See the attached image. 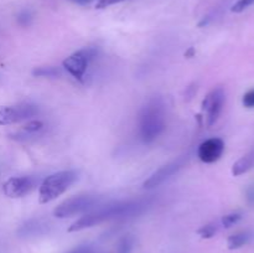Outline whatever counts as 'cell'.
<instances>
[{
  "instance_id": "cell-1",
  "label": "cell",
  "mask_w": 254,
  "mask_h": 253,
  "mask_svg": "<svg viewBox=\"0 0 254 253\" xmlns=\"http://www.w3.org/2000/svg\"><path fill=\"white\" fill-rule=\"evenodd\" d=\"M148 205V201H121V202L109 203L106 206H99L93 208L81 218L72 223L68 227V232H78L86 228L103 223L106 221L121 220V218L133 217L144 211Z\"/></svg>"
},
{
  "instance_id": "cell-2",
  "label": "cell",
  "mask_w": 254,
  "mask_h": 253,
  "mask_svg": "<svg viewBox=\"0 0 254 253\" xmlns=\"http://www.w3.org/2000/svg\"><path fill=\"white\" fill-rule=\"evenodd\" d=\"M165 129V108L160 98H153L139 113V134L144 143H151Z\"/></svg>"
},
{
  "instance_id": "cell-3",
  "label": "cell",
  "mask_w": 254,
  "mask_h": 253,
  "mask_svg": "<svg viewBox=\"0 0 254 253\" xmlns=\"http://www.w3.org/2000/svg\"><path fill=\"white\" fill-rule=\"evenodd\" d=\"M78 179V173L74 170H64L47 176L40 185L39 200L41 203L51 202L60 195L68 190Z\"/></svg>"
},
{
  "instance_id": "cell-4",
  "label": "cell",
  "mask_w": 254,
  "mask_h": 253,
  "mask_svg": "<svg viewBox=\"0 0 254 253\" xmlns=\"http://www.w3.org/2000/svg\"><path fill=\"white\" fill-rule=\"evenodd\" d=\"M99 203V198L92 195H79L68 198L60 203L54 211V215L57 218H67L79 213L87 212L97 207Z\"/></svg>"
},
{
  "instance_id": "cell-5",
  "label": "cell",
  "mask_w": 254,
  "mask_h": 253,
  "mask_svg": "<svg viewBox=\"0 0 254 253\" xmlns=\"http://www.w3.org/2000/svg\"><path fill=\"white\" fill-rule=\"evenodd\" d=\"M97 50L93 47H86L74 52L64 61V68L74 78L82 79L84 77L88 64L96 57Z\"/></svg>"
},
{
  "instance_id": "cell-6",
  "label": "cell",
  "mask_w": 254,
  "mask_h": 253,
  "mask_svg": "<svg viewBox=\"0 0 254 253\" xmlns=\"http://www.w3.org/2000/svg\"><path fill=\"white\" fill-rule=\"evenodd\" d=\"M39 113V108L32 104H16V106L0 107V126L20 123L29 121Z\"/></svg>"
},
{
  "instance_id": "cell-7",
  "label": "cell",
  "mask_w": 254,
  "mask_h": 253,
  "mask_svg": "<svg viewBox=\"0 0 254 253\" xmlns=\"http://www.w3.org/2000/svg\"><path fill=\"white\" fill-rule=\"evenodd\" d=\"M39 185V179L35 176H17L5 181L2 192L11 198L24 197Z\"/></svg>"
},
{
  "instance_id": "cell-8",
  "label": "cell",
  "mask_w": 254,
  "mask_h": 253,
  "mask_svg": "<svg viewBox=\"0 0 254 253\" xmlns=\"http://www.w3.org/2000/svg\"><path fill=\"white\" fill-rule=\"evenodd\" d=\"M225 91L222 88L213 89L211 93L207 94L202 103V109L206 113L207 118V126H211L218 121L220 114L222 112L223 104H225Z\"/></svg>"
},
{
  "instance_id": "cell-9",
  "label": "cell",
  "mask_w": 254,
  "mask_h": 253,
  "mask_svg": "<svg viewBox=\"0 0 254 253\" xmlns=\"http://www.w3.org/2000/svg\"><path fill=\"white\" fill-rule=\"evenodd\" d=\"M184 164H185V159L180 158L178 159V160L171 161V163L161 166L159 170H156L155 173L151 174L150 178L144 183V189H154L160 186L161 184H164L166 180H169L171 176L175 175V174L183 168Z\"/></svg>"
},
{
  "instance_id": "cell-10",
  "label": "cell",
  "mask_w": 254,
  "mask_h": 253,
  "mask_svg": "<svg viewBox=\"0 0 254 253\" xmlns=\"http://www.w3.org/2000/svg\"><path fill=\"white\" fill-rule=\"evenodd\" d=\"M225 151V143L220 138H211L202 141L198 146L197 155L202 163H216Z\"/></svg>"
},
{
  "instance_id": "cell-11",
  "label": "cell",
  "mask_w": 254,
  "mask_h": 253,
  "mask_svg": "<svg viewBox=\"0 0 254 253\" xmlns=\"http://www.w3.org/2000/svg\"><path fill=\"white\" fill-rule=\"evenodd\" d=\"M45 129V123L41 121H30L22 126L21 131L16 134L17 140H26V139L35 136Z\"/></svg>"
},
{
  "instance_id": "cell-12",
  "label": "cell",
  "mask_w": 254,
  "mask_h": 253,
  "mask_svg": "<svg viewBox=\"0 0 254 253\" xmlns=\"http://www.w3.org/2000/svg\"><path fill=\"white\" fill-rule=\"evenodd\" d=\"M253 166H254V149L252 151H250L248 154H246L245 156L238 159V160L233 164L232 174L235 176L243 175V174H246L247 171H250Z\"/></svg>"
},
{
  "instance_id": "cell-13",
  "label": "cell",
  "mask_w": 254,
  "mask_h": 253,
  "mask_svg": "<svg viewBox=\"0 0 254 253\" xmlns=\"http://www.w3.org/2000/svg\"><path fill=\"white\" fill-rule=\"evenodd\" d=\"M46 225L42 223L41 221H30L26 225L22 226L19 230V235L21 237H30V236L41 235L46 231Z\"/></svg>"
},
{
  "instance_id": "cell-14",
  "label": "cell",
  "mask_w": 254,
  "mask_h": 253,
  "mask_svg": "<svg viewBox=\"0 0 254 253\" xmlns=\"http://www.w3.org/2000/svg\"><path fill=\"white\" fill-rule=\"evenodd\" d=\"M248 241H250V235L247 232L235 233V235L228 237L227 246L230 250H238V248L243 247Z\"/></svg>"
},
{
  "instance_id": "cell-15",
  "label": "cell",
  "mask_w": 254,
  "mask_h": 253,
  "mask_svg": "<svg viewBox=\"0 0 254 253\" xmlns=\"http://www.w3.org/2000/svg\"><path fill=\"white\" fill-rule=\"evenodd\" d=\"M62 72L61 69L57 68V67H39V68H35L32 71V74L36 77H57L60 76Z\"/></svg>"
},
{
  "instance_id": "cell-16",
  "label": "cell",
  "mask_w": 254,
  "mask_h": 253,
  "mask_svg": "<svg viewBox=\"0 0 254 253\" xmlns=\"http://www.w3.org/2000/svg\"><path fill=\"white\" fill-rule=\"evenodd\" d=\"M133 238L127 236V237L122 238V240L119 241L118 246H117L116 248V252L114 253H130L131 250H133Z\"/></svg>"
},
{
  "instance_id": "cell-17",
  "label": "cell",
  "mask_w": 254,
  "mask_h": 253,
  "mask_svg": "<svg viewBox=\"0 0 254 253\" xmlns=\"http://www.w3.org/2000/svg\"><path fill=\"white\" fill-rule=\"evenodd\" d=\"M242 218V215L240 212H231L228 215H225L221 220V223H222L223 227L226 228H230L232 226H235L236 223H238Z\"/></svg>"
},
{
  "instance_id": "cell-18",
  "label": "cell",
  "mask_w": 254,
  "mask_h": 253,
  "mask_svg": "<svg viewBox=\"0 0 254 253\" xmlns=\"http://www.w3.org/2000/svg\"><path fill=\"white\" fill-rule=\"evenodd\" d=\"M198 235L202 238H211L217 233V225L216 223H207V225L202 226L200 230L197 231Z\"/></svg>"
},
{
  "instance_id": "cell-19",
  "label": "cell",
  "mask_w": 254,
  "mask_h": 253,
  "mask_svg": "<svg viewBox=\"0 0 254 253\" xmlns=\"http://www.w3.org/2000/svg\"><path fill=\"white\" fill-rule=\"evenodd\" d=\"M253 4L254 0H238V1L231 7V10H232L233 12H242L245 11L246 9H248L250 6H252Z\"/></svg>"
},
{
  "instance_id": "cell-20",
  "label": "cell",
  "mask_w": 254,
  "mask_h": 253,
  "mask_svg": "<svg viewBox=\"0 0 254 253\" xmlns=\"http://www.w3.org/2000/svg\"><path fill=\"white\" fill-rule=\"evenodd\" d=\"M243 104L247 108H254V89H251L243 96Z\"/></svg>"
},
{
  "instance_id": "cell-21",
  "label": "cell",
  "mask_w": 254,
  "mask_h": 253,
  "mask_svg": "<svg viewBox=\"0 0 254 253\" xmlns=\"http://www.w3.org/2000/svg\"><path fill=\"white\" fill-rule=\"evenodd\" d=\"M124 1V0H98V2L96 4L97 9H106V7L112 6L114 4H118V2Z\"/></svg>"
},
{
  "instance_id": "cell-22",
  "label": "cell",
  "mask_w": 254,
  "mask_h": 253,
  "mask_svg": "<svg viewBox=\"0 0 254 253\" xmlns=\"http://www.w3.org/2000/svg\"><path fill=\"white\" fill-rule=\"evenodd\" d=\"M67 253H93V250L89 246H81V247L74 248V250L69 251Z\"/></svg>"
},
{
  "instance_id": "cell-23",
  "label": "cell",
  "mask_w": 254,
  "mask_h": 253,
  "mask_svg": "<svg viewBox=\"0 0 254 253\" xmlns=\"http://www.w3.org/2000/svg\"><path fill=\"white\" fill-rule=\"evenodd\" d=\"M19 21L21 22V24H24V25L29 24V22L31 21V15H30V12H27V11L21 12V14H20V16H19Z\"/></svg>"
},
{
  "instance_id": "cell-24",
  "label": "cell",
  "mask_w": 254,
  "mask_h": 253,
  "mask_svg": "<svg viewBox=\"0 0 254 253\" xmlns=\"http://www.w3.org/2000/svg\"><path fill=\"white\" fill-rule=\"evenodd\" d=\"M246 196H247L248 202L254 205V185H251L250 188L247 189V191H246Z\"/></svg>"
},
{
  "instance_id": "cell-25",
  "label": "cell",
  "mask_w": 254,
  "mask_h": 253,
  "mask_svg": "<svg viewBox=\"0 0 254 253\" xmlns=\"http://www.w3.org/2000/svg\"><path fill=\"white\" fill-rule=\"evenodd\" d=\"M73 2H77V4H87V2H89L91 0H72Z\"/></svg>"
}]
</instances>
